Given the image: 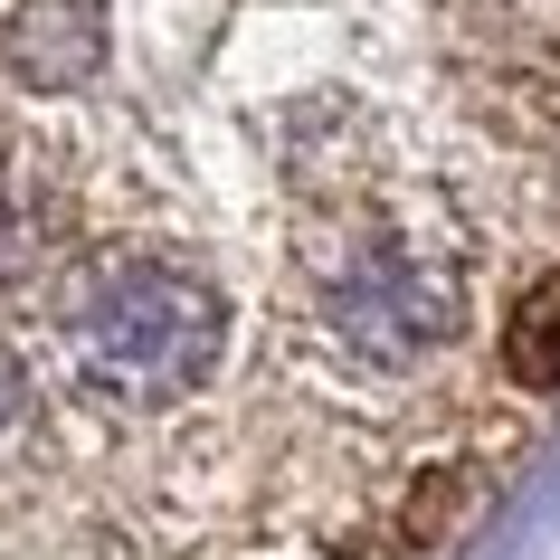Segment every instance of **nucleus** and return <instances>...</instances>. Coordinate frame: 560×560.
I'll return each mask as SVG.
<instances>
[{"label":"nucleus","instance_id":"obj_2","mask_svg":"<svg viewBox=\"0 0 560 560\" xmlns=\"http://www.w3.org/2000/svg\"><path fill=\"white\" fill-rule=\"evenodd\" d=\"M503 371H513L523 389L560 381V276H541V285L513 304V324H503Z\"/></svg>","mask_w":560,"mask_h":560},{"label":"nucleus","instance_id":"obj_1","mask_svg":"<svg viewBox=\"0 0 560 560\" xmlns=\"http://www.w3.org/2000/svg\"><path fill=\"white\" fill-rule=\"evenodd\" d=\"M219 342V304L190 276H152L124 266L115 285L86 304V352L105 381H190Z\"/></svg>","mask_w":560,"mask_h":560}]
</instances>
